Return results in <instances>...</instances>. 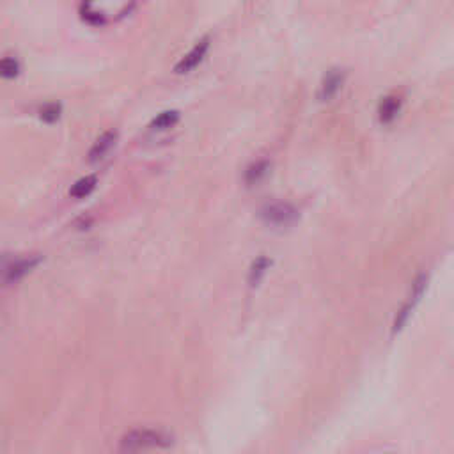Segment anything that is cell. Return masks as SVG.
Returning a JSON list of instances; mask_svg holds the SVG:
<instances>
[{
	"label": "cell",
	"mask_w": 454,
	"mask_h": 454,
	"mask_svg": "<svg viewBox=\"0 0 454 454\" xmlns=\"http://www.w3.org/2000/svg\"><path fill=\"white\" fill-rule=\"evenodd\" d=\"M345 84V73L340 72L339 67H334L330 72H327L323 78V84L321 89L318 91V100L320 101H330L332 98L337 96V93L340 91Z\"/></svg>",
	"instance_id": "7"
},
{
	"label": "cell",
	"mask_w": 454,
	"mask_h": 454,
	"mask_svg": "<svg viewBox=\"0 0 454 454\" xmlns=\"http://www.w3.org/2000/svg\"><path fill=\"white\" fill-rule=\"evenodd\" d=\"M20 63H18L14 57H2V59H0V76H2V78L13 80V78H17V76L20 75Z\"/></svg>",
	"instance_id": "14"
},
{
	"label": "cell",
	"mask_w": 454,
	"mask_h": 454,
	"mask_svg": "<svg viewBox=\"0 0 454 454\" xmlns=\"http://www.w3.org/2000/svg\"><path fill=\"white\" fill-rule=\"evenodd\" d=\"M272 266V259L266 256H259L252 261V265L248 268V275H247V282L250 288H257L261 284V281L265 279L266 272Z\"/></svg>",
	"instance_id": "9"
},
{
	"label": "cell",
	"mask_w": 454,
	"mask_h": 454,
	"mask_svg": "<svg viewBox=\"0 0 454 454\" xmlns=\"http://www.w3.org/2000/svg\"><path fill=\"white\" fill-rule=\"evenodd\" d=\"M401 112V98L398 96H385L380 101L378 107V119L382 125H391L398 114Z\"/></svg>",
	"instance_id": "8"
},
{
	"label": "cell",
	"mask_w": 454,
	"mask_h": 454,
	"mask_svg": "<svg viewBox=\"0 0 454 454\" xmlns=\"http://www.w3.org/2000/svg\"><path fill=\"white\" fill-rule=\"evenodd\" d=\"M208 50H210V39H201V41L176 64L174 72H176L177 75H185V73H190L192 69H195V67L202 63V59L206 57Z\"/></svg>",
	"instance_id": "6"
},
{
	"label": "cell",
	"mask_w": 454,
	"mask_h": 454,
	"mask_svg": "<svg viewBox=\"0 0 454 454\" xmlns=\"http://www.w3.org/2000/svg\"><path fill=\"white\" fill-rule=\"evenodd\" d=\"M63 116V103L59 101H52V103H45V105L39 109V119L47 125H54Z\"/></svg>",
	"instance_id": "12"
},
{
	"label": "cell",
	"mask_w": 454,
	"mask_h": 454,
	"mask_svg": "<svg viewBox=\"0 0 454 454\" xmlns=\"http://www.w3.org/2000/svg\"><path fill=\"white\" fill-rule=\"evenodd\" d=\"M118 139L119 135L116 130H109L105 131V133H101L96 139V142H94L93 146H91V149H89L87 160L91 162V164H98V162L105 160L107 156L112 153L116 144H118Z\"/></svg>",
	"instance_id": "5"
},
{
	"label": "cell",
	"mask_w": 454,
	"mask_h": 454,
	"mask_svg": "<svg viewBox=\"0 0 454 454\" xmlns=\"http://www.w3.org/2000/svg\"><path fill=\"white\" fill-rule=\"evenodd\" d=\"M180 121V112L177 110H165L160 116H156L151 121V128L155 130H167V128H173L176 122Z\"/></svg>",
	"instance_id": "13"
},
{
	"label": "cell",
	"mask_w": 454,
	"mask_h": 454,
	"mask_svg": "<svg viewBox=\"0 0 454 454\" xmlns=\"http://www.w3.org/2000/svg\"><path fill=\"white\" fill-rule=\"evenodd\" d=\"M96 185H98V177L94 176V174L80 177V180L76 181L75 185L69 188V195L75 199H84V197H87V195L93 194L94 188H96Z\"/></svg>",
	"instance_id": "11"
},
{
	"label": "cell",
	"mask_w": 454,
	"mask_h": 454,
	"mask_svg": "<svg viewBox=\"0 0 454 454\" xmlns=\"http://www.w3.org/2000/svg\"><path fill=\"white\" fill-rule=\"evenodd\" d=\"M261 222L272 229H290L300 220V211L291 202L268 201L257 211Z\"/></svg>",
	"instance_id": "2"
},
{
	"label": "cell",
	"mask_w": 454,
	"mask_h": 454,
	"mask_svg": "<svg viewBox=\"0 0 454 454\" xmlns=\"http://www.w3.org/2000/svg\"><path fill=\"white\" fill-rule=\"evenodd\" d=\"M82 18H84L87 23H93V25H101V23H105V17L96 13V11H93L89 6H84V8H82Z\"/></svg>",
	"instance_id": "15"
},
{
	"label": "cell",
	"mask_w": 454,
	"mask_h": 454,
	"mask_svg": "<svg viewBox=\"0 0 454 454\" xmlns=\"http://www.w3.org/2000/svg\"><path fill=\"white\" fill-rule=\"evenodd\" d=\"M268 173H270V162L268 160L254 162V164H250L247 169H245V173H244L245 185H247V186L257 185V183H261V181L268 176Z\"/></svg>",
	"instance_id": "10"
},
{
	"label": "cell",
	"mask_w": 454,
	"mask_h": 454,
	"mask_svg": "<svg viewBox=\"0 0 454 454\" xmlns=\"http://www.w3.org/2000/svg\"><path fill=\"white\" fill-rule=\"evenodd\" d=\"M426 290H428V275L419 274L412 282V291H410V296H408L407 302L401 305L400 311H398V314H396L394 325H392V334H394V336L396 334H400L401 330L407 327L408 321H410V318H412L413 311H415V307L419 305V302L422 300V296H424Z\"/></svg>",
	"instance_id": "4"
},
{
	"label": "cell",
	"mask_w": 454,
	"mask_h": 454,
	"mask_svg": "<svg viewBox=\"0 0 454 454\" xmlns=\"http://www.w3.org/2000/svg\"><path fill=\"white\" fill-rule=\"evenodd\" d=\"M173 435L156 428L133 429L125 435L119 444L118 454H140L147 449H165L173 446Z\"/></svg>",
	"instance_id": "1"
},
{
	"label": "cell",
	"mask_w": 454,
	"mask_h": 454,
	"mask_svg": "<svg viewBox=\"0 0 454 454\" xmlns=\"http://www.w3.org/2000/svg\"><path fill=\"white\" fill-rule=\"evenodd\" d=\"M41 263V257H20L4 256L0 257V282L2 284H13L21 281L27 274H30L36 266Z\"/></svg>",
	"instance_id": "3"
}]
</instances>
